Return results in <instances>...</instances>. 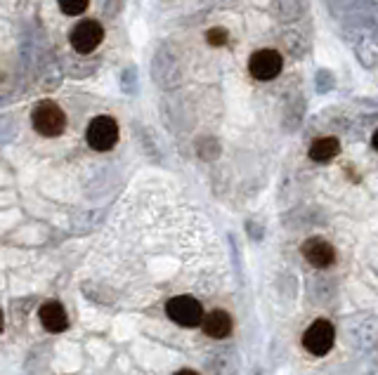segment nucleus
I'll use <instances>...</instances> for the list:
<instances>
[{"label": "nucleus", "instance_id": "obj_21", "mask_svg": "<svg viewBox=\"0 0 378 375\" xmlns=\"http://www.w3.org/2000/svg\"><path fill=\"white\" fill-rule=\"evenodd\" d=\"M0 330H3V312H0Z\"/></svg>", "mask_w": 378, "mask_h": 375}, {"label": "nucleus", "instance_id": "obj_14", "mask_svg": "<svg viewBox=\"0 0 378 375\" xmlns=\"http://www.w3.org/2000/svg\"><path fill=\"white\" fill-rule=\"evenodd\" d=\"M197 151H199V156H201L203 161L210 163V161H215V158L220 156L222 147H220V142L215 140V137H203V140H199Z\"/></svg>", "mask_w": 378, "mask_h": 375}, {"label": "nucleus", "instance_id": "obj_5", "mask_svg": "<svg viewBox=\"0 0 378 375\" xmlns=\"http://www.w3.org/2000/svg\"><path fill=\"white\" fill-rule=\"evenodd\" d=\"M333 340H336V330L333 323L326 319H317V321L305 330L303 335V345L305 350L312 356H326L333 350Z\"/></svg>", "mask_w": 378, "mask_h": 375}, {"label": "nucleus", "instance_id": "obj_11", "mask_svg": "<svg viewBox=\"0 0 378 375\" xmlns=\"http://www.w3.org/2000/svg\"><path fill=\"white\" fill-rule=\"evenodd\" d=\"M310 36L305 31H300V29H288V31H284L281 33V47L286 50L291 57H296V59H303V57H308V52H310Z\"/></svg>", "mask_w": 378, "mask_h": 375}, {"label": "nucleus", "instance_id": "obj_9", "mask_svg": "<svg viewBox=\"0 0 378 375\" xmlns=\"http://www.w3.org/2000/svg\"><path fill=\"white\" fill-rule=\"evenodd\" d=\"M152 76H154V81L161 83V85H166V87L175 85V83L180 81V66H177V59L161 50L159 54H154Z\"/></svg>", "mask_w": 378, "mask_h": 375}, {"label": "nucleus", "instance_id": "obj_18", "mask_svg": "<svg viewBox=\"0 0 378 375\" xmlns=\"http://www.w3.org/2000/svg\"><path fill=\"white\" fill-rule=\"evenodd\" d=\"M121 85H123L126 95H132V92L137 90V71L132 69V66H128V69L123 71V76H121Z\"/></svg>", "mask_w": 378, "mask_h": 375}, {"label": "nucleus", "instance_id": "obj_6", "mask_svg": "<svg viewBox=\"0 0 378 375\" xmlns=\"http://www.w3.org/2000/svg\"><path fill=\"white\" fill-rule=\"evenodd\" d=\"M102 41H104V26L97 19H81L69 33L71 47L81 54H90Z\"/></svg>", "mask_w": 378, "mask_h": 375}, {"label": "nucleus", "instance_id": "obj_19", "mask_svg": "<svg viewBox=\"0 0 378 375\" xmlns=\"http://www.w3.org/2000/svg\"><path fill=\"white\" fill-rule=\"evenodd\" d=\"M175 375H199V373L192 371V368H182V371H177Z\"/></svg>", "mask_w": 378, "mask_h": 375}, {"label": "nucleus", "instance_id": "obj_4", "mask_svg": "<svg viewBox=\"0 0 378 375\" xmlns=\"http://www.w3.org/2000/svg\"><path fill=\"white\" fill-rule=\"evenodd\" d=\"M284 69V57L279 50L275 47H263L255 50L248 59V71L255 81H275Z\"/></svg>", "mask_w": 378, "mask_h": 375}, {"label": "nucleus", "instance_id": "obj_2", "mask_svg": "<svg viewBox=\"0 0 378 375\" xmlns=\"http://www.w3.org/2000/svg\"><path fill=\"white\" fill-rule=\"evenodd\" d=\"M166 314L182 328H197L203 321V307L192 295H175L166 302Z\"/></svg>", "mask_w": 378, "mask_h": 375}, {"label": "nucleus", "instance_id": "obj_20", "mask_svg": "<svg viewBox=\"0 0 378 375\" xmlns=\"http://www.w3.org/2000/svg\"><path fill=\"white\" fill-rule=\"evenodd\" d=\"M371 144H374V149L378 151V130L374 132V137H371Z\"/></svg>", "mask_w": 378, "mask_h": 375}, {"label": "nucleus", "instance_id": "obj_16", "mask_svg": "<svg viewBox=\"0 0 378 375\" xmlns=\"http://www.w3.org/2000/svg\"><path fill=\"white\" fill-rule=\"evenodd\" d=\"M59 3V10L66 14V17H79L88 10L90 0H57Z\"/></svg>", "mask_w": 378, "mask_h": 375}, {"label": "nucleus", "instance_id": "obj_3", "mask_svg": "<svg viewBox=\"0 0 378 375\" xmlns=\"http://www.w3.org/2000/svg\"><path fill=\"white\" fill-rule=\"evenodd\" d=\"M119 123L111 116H97V118L90 120L86 130V142L90 144L94 151H111L116 144H119Z\"/></svg>", "mask_w": 378, "mask_h": 375}, {"label": "nucleus", "instance_id": "obj_1", "mask_svg": "<svg viewBox=\"0 0 378 375\" xmlns=\"http://www.w3.org/2000/svg\"><path fill=\"white\" fill-rule=\"evenodd\" d=\"M31 123L33 130L43 137H59L66 130V114L62 111L59 104L52 99H43L33 107L31 111Z\"/></svg>", "mask_w": 378, "mask_h": 375}, {"label": "nucleus", "instance_id": "obj_7", "mask_svg": "<svg viewBox=\"0 0 378 375\" xmlns=\"http://www.w3.org/2000/svg\"><path fill=\"white\" fill-rule=\"evenodd\" d=\"M303 257L317 269H326L336 262V250L326 239L321 236H312L303 244Z\"/></svg>", "mask_w": 378, "mask_h": 375}, {"label": "nucleus", "instance_id": "obj_8", "mask_svg": "<svg viewBox=\"0 0 378 375\" xmlns=\"http://www.w3.org/2000/svg\"><path fill=\"white\" fill-rule=\"evenodd\" d=\"M38 319H41L43 328L50 330V333H62V330H66V326H69L66 310L62 307V302L57 300L43 302V307L38 310Z\"/></svg>", "mask_w": 378, "mask_h": 375}, {"label": "nucleus", "instance_id": "obj_17", "mask_svg": "<svg viewBox=\"0 0 378 375\" xmlns=\"http://www.w3.org/2000/svg\"><path fill=\"white\" fill-rule=\"evenodd\" d=\"M227 38H230V33H227V29H222V26H213V29L206 31V41H208V45H213V47L225 45Z\"/></svg>", "mask_w": 378, "mask_h": 375}, {"label": "nucleus", "instance_id": "obj_13", "mask_svg": "<svg viewBox=\"0 0 378 375\" xmlns=\"http://www.w3.org/2000/svg\"><path fill=\"white\" fill-rule=\"evenodd\" d=\"M341 153V142L336 137H319V140L312 142L308 156L312 158L315 163H329Z\"/></svg>", "mask_w": 378, "mask_h": 375}, {"label": "nucleus", "instance_id": "obj_10", "mask_svg": "<svg viewBox=\"0 0 378 375\" xmlns=\"http://www.w3.org/2000/svg\"><path fill=\"white\" fill-rule=\"evenodd\" d=\"M201 326H203V333L208 335V338L222 340L232 333V317L225 310H213L210 314H203Z\"/></svg>", "mask_w": 378, "mask_h": 375}, {"label": "nucleus", "instance_id": "obj_12", "mask_svg": "<svg viewBox=\"0 0 378 375\" xmlns=\"http://www.w3.org/2000/svg\"><path fill=\"white\" fill-rule=\"evenodd\" d=\"M272 12L284 24H291L308 12V0H272Z\"/></svg>", "mask_w": 378, "mask_h": 375}, {"label": "nucleus", "instance_id": "obj_15", "mask_svg": "<svg viewBox=\"0 0 378 375\" xmlns=\"http://www.w3.org/2000/svg\"><path fill=\"white\" fill-rule=\"evenodd\" d=\"M315 87L319 95H326L329 90H333L336 87V78H333V74L329 69H319L315 74Z\"/></svg>", "mask_w": 378, "mask_h": 375}]
</instances>
